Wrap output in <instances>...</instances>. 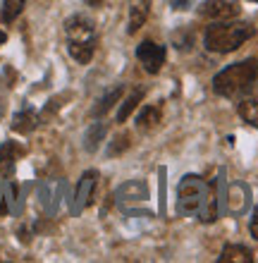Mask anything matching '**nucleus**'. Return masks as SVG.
Wrapping results in <instances>:
<instances>
[{"mask_svg": "<svg viewBox=\"0 0 258 263\" xmlns=\"http://www.w3.org/2000/svg\"><path fill=\"white\" fill-rule=\"evenodd\" d=\"M256 36V29L249 22H217L206 29L203 43L210 53H232Z\"/></svg>", "mask_w": 258, "mask_h": 263, "instance_id": "f03ea898", "label": "nucleus"}, {"mask_svg": "<svg viewBox=\"0 0 258 263\" xmlns=\"http://www.w3.org/2000/svg\"><path fill=\"white\" fill-rule=\"evenodd\" d=\"M258 82V60L249 58L242 63H234L230 67H225L223 72H217L213 79V91L223 98H234L239 93H244L246 89H251Z\"/></svg>", "mask_w": 258, "mask_h": 263, "instance_id": "7ed1b4c3", "label": "nucleus"}, {"mask_svg": "<svg viewBox=\"0 0 258 263\" xmlns=\"http://www.w3.org/2000/svg\"><path fill=\"white\" fill-rule=\"evenodd\" d=\"M253 251L242 247V244H227L220 254V263H251Z\"/></svg>", "mask_w": 258, "mask_h": 263, "instance_id": "ddd939ff", "label": "nucleus"}, {"mask_svg": "<svg viewBox=\"0 0 258 263\" xmlns=\"http://www.w3.org/2000/svg\"><path fill=\"white\" fill-rule=\"evenodd\" d=\"M239 12V7L232 3V0H206L201 7H199V14L206 17V20H230Z\"/></svg>", "mask_w": 258, "mask_h": 263, "instance_id": "6e6552de", "label": "nucleus"}, {"mask_svg": "<svg viewBox=\"0 0 258 263\" xmlns=\"http://www.w3.org/2000/svg\"><path fill=\"white\" fill-rule=\"evenodd\" d=\"M7 41V36H5V31H0V46H3V43Z\"/></svg>", "mask_w": 258, "mask_h": 263, "instance_id": "b1692460", "label": "nucleus"}, {"mask_svg": "<svg viewBox=\"0 0 258 263\" xmlns=\"http://www.w3.org/2000/svg\"><path fill=\"white\" fill-rule=\"evenodd\" d=\"M36 125H38V118H36V112H31V110L17 112L12 118V129L19 132V134H29Z\"/></svg>", "mask_w": 258, "mask_h": 263, "instance_id": "f3484780", "label": "nucleus"}, {"mask_svg": "<svg viewBox=\"0 0 258 263\" xmlns=\"http://www.w3.org/2000/svg\"><path fill=\"white\" fill-rule=\"evenodd\" d=\"M177 213L180 215H199L201 222H213L217 218V196L215 184L206 182L196 175L182 177L177 187Z\"/></svg>", "mask_w": 258, "mask_h": 263, "instance_id": "f257e3e1", "label": "nucleus"}, {"mask_svg": "<svg viewBox=\"0 0 258 263\" xmlns=\"http://www.w3.org/2000/svg\"><path fill=\"white\" fill-rule=\"evenodd\" d=\"M136 58H139V63L144 65L148 74H158L163 65H165L168 53H165V46H158L155 41H141L136 46Z\"/></svg>", "mask_w": 258, "mask_h": 263, "instance_id": "39448f33", "label": "nucleus"}, {"mask_svg": "<svg viewBox=\"0 0 258 263\" xmlns=\"http://www.w3.org/2000/svg\"><path fill=\"white\" fill-rule=\"evenodd\" d=\"M101 3H103V0H86V5H91V7H98Z\"/></svg>", "mask_w": 258, "mask_h": 263, "instance_id": "5701e85b", "label": "nucleus"}, {"mask_svg": "<svg viewBox=\"0 0 258 263\" xmlns=\"http://www.w3.org/2000/svg\"><path fill=\"white\" fill-rule=\"evenodd\" d=\"M161 120H163L161 105H146V108L139 112L136 125H139V129H153V127H158V122H161Z\"/></svg>", "mask_w": 258, "mask_h": 263, "instance_id": "2eb2a0df", "label": "nucleus"}, {"mask_svg": "<svg viewBox=\"0 0 258 263\" xmlns=\"http://www.w3.org/2000/svg\"><path fill=\"white\" fill-rule=\"evenodd\" d=\"M141 98H144V89H134L132 93L122 101V105H120V110H117V122H120V125H122V122H127V118L136 110V105L141 103Z\"/></svg>", "mask_w": 258, "mask_h": 263, "instance_id": "dca6fc26", "label": "nucleus"}, {"mask_svg": "<svg viewBox=\"0 0 258 263\" xmlns=\"http://www.w3.org/2000/svg\"><path fill=\"white\" fill-rule=\"evenodd\" d=\"M239 118L249 122L251 127H258V91H244V96L239 98L237 103Z\"/></svg>", "mask_w": 258, "mask_h": 263, "instance_id": "1a4fd4ad", "label": "nucleus"}, {"mask_svg": "<svg viewBox=\"0 0 258 263\" xmlns=\"http://www.w3.org/2000/svg\"><path fill=\"white\" fill-rule=\"evenodd\" d=\"M151 3L153 0H129V34H136L144 24H146L148 14H151Z\"/></svg>", "mask_w": 258, "mask_h": 263, "instance_id": "9d476101", "label": "nucleus"}, {"mask_svg": "<svg viewBox=\"0 0 258 263\" xmlns=\"http://www.w3.org/2000/svg\"><path fill=\"white\" fill-rule=\"evenodd\" d=\"M127 146H129V137H117L115 139V144L108 148V153H110V156H117L122 148H127Z\"/></svg>", "mask_w": 258, "mask_h": 263, "instance_id": "aec40b11", "label": "nucleus"}, {"mask_svg": "<svg viewBox=\"0 0 258 263\" xmlns=\"http://www.w3.org/2000/svg\"><path fill=\"white\" fill-rule=\"evenodd\" d=\"M103 137H105V122H93V125L89 127V132H86V137H84V148L89 153H93L98 146H101Z\"/></svg>", "mask_w": 258, "mask_h": 263, "instance_id": "a211bd4d", "label": "nucleus"}, {"mask_svg": "<svg viewBox=\"0 0 258 263\" xmlns=\"http://www.w3.org/2000/svg\"><path fill=\"white\" fill-rule=\"evenodd\" d=\"M65 34H67V50L77 63L86 65L93 58L96 50V27L84 14H74L65 22Z\"/></svg>", "mask_w": 258, "mask_h": 263, "instance_id": "20e7f679", "label": "nucleus"}, {"mask_svg": "<svg viewBox=\"0 0 258 263\" xmlns=\"http://www.w3.org/2000/svg\"><path fill=\"white\" fill-rule=\"evenodd\" d=\"M19 153H22V148L19 146H14L12 141H7L5 146H0V175H3V177L12 173L14 160H17Z\"/></svg>", "mask_w": 258, "mask_h": 263, "instance_id": "4468645a", "label": "nucleus"}, {"mask_svg": "<svg viewBox=\"0 0 258 263\" xmlns=\"http://www.w3.org/2000/svg\"><path fill=\"white\" fill-rule=\"evenodd\" d=\"M24 3H27V0H3V7H0V20L5 22V24L14 22L22 14V10H24Z\"/></svg>", "mask_w": 258, "mask_h": 263, "instance_id": "6ab92c4d", "label": "nucleus"}, {"mask_svg": "<svg viewBox=\"0 0 258 263\" xmlns=\"http://www.w3.org/2000/svg\"><path fill=\"white\" fill-rule=\"evenodd\" d=\"M227 206H230L232 213H244L249 208V189H246V184H242V182L232 184L230 194H227Z\"/></svg>", "mask_w": 258, "mask_h": 263, "instance_id": "9b49d317", "label": "nucleus"}, {"mask_svg": "<svg viewBox=\"0 0 258 263\" xmlns=\"http://www.w3.org/2000/svg\"><path fill=\"white\" fill-rule=\"evenodd\" d=\"M122 96H125V86L120 84V86H115L112 91H108V93H105V96L101 98V101H98L93 108H91V118H103L105 112L110 110V108L117 103V101H122Z\"/></svg>", "mask_w": 258, "mask_h": 263, "instance_id": "f8f14e48", "label": "nucleus"}, {"mask_svg": "<svg viewBox=\"0 0 258 263\" xmlns=\"http://www.w3.org/2000/svg\"><path fill=\"white\" fill-rule=\"evenodd\" d=\"M115 199H117V203H120L122 208H134V206H139V203L148 201V187H146V182H141V180L127 182V184H122V187L117 189Z\"/></svg>", "mask_w": 258, "mask_h": 263, "instance_id": "423d86ee", "label": "nucleus"}, {"mask_svg": "<svg viewBox=\"0 0 258 263\" xmlns=\"http://www.w3.org/2000/svg\"><path fill=\"white\" fill-rule=\"evenodd\" d=\"M184 5H189V0H172L174 10H184Z\"/></svg>", "mask_w": 258, "mask_h": 263, "instance_id": "4be33fe9", "label": "nucleus"}, {"mask_svg": "<svg viewBox=\"0 0 258 263\" xmlns=\"http://www.w3.org/2000/svg\"><path fill=\"white\" fill-rule=\"evenodd\" d=\"M96 182H98V173H96V170H89V173L82 175L79 187H77V194H74V203H72V213H74V215H79L91 203V196H93Z\"/></svg>", "mask_w": 258, "mask_h": 263, "instance_id": "0eeeda50", "label": "nucleus"}, {"mask_svg": "<svg viewBox=\"0 0 258 263\" xmlns=\"http://www.w3.org/2000/svg\"><path fill=\"white\" fill-rule=\"evenodd\" d=\"M249 230H251L253 239H258V208H256V211H253V215H251V222H249Z\"/></svg>", "mask_w": 258, "mask_h": 263, "instance_id": "412c9836", "label": "nucleus"}]
</instances>
